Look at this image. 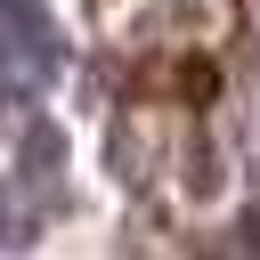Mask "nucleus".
I'll return each instance as SVG.
<instances>
[{
  "label": "nucleus",
  "mask_w": 260,
  "mask_h": 260,
  "mask_svg": "<svg viewBox=\"0 0 260 260\" xmlns=\"http://www.w3.org/2000/svg\"><path fill=\"white\" fill-rule=\"evenodd\" d=\"M252 32H260V0H252Z\"/></svg>",
  "instance_id": "7ed1b4c3"
},
{
  "label": "nucleus",
  "mask_w": 260,
  "mask_h": 260,
  "mask_svg": "<svg viewBox=\"0 0 260 260\" xmlns=\"http://www.w3.org/2000/svg\"><path fill=\"white\" fill-rule=\"evenodd\" d=\"M244 252H260V219H252V228H244Z\"/></svg>",
  "instance_id": "f03ea898"
},
{
  "label": "nucleus",
  "mask_w": 260,
  "mask_h": 260,
  "mask_svg": "<svg viewBox=\"0 0 260 260\" xmlns=\"http://www.w3.org/2000/svg\"><path fill=\"white\" fill-rule=\"evenodd\" d=\"M16 244H32V211L0 187V252H16Z\"/></svg>",
  "instance_id": "f257e3e1"
}]
</instances>
